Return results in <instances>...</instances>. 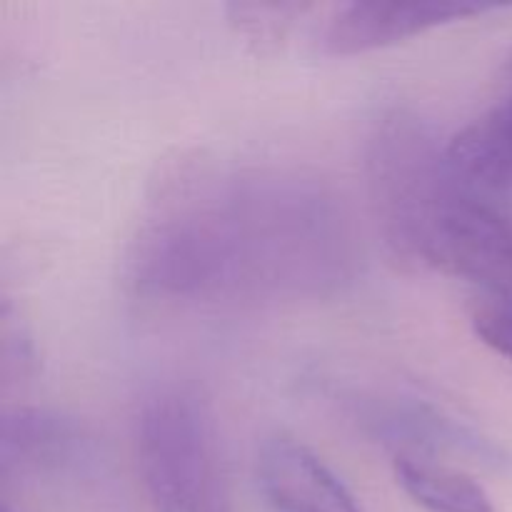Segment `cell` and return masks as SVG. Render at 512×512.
Returning a JSON list of instances; mask_svg holds the SVG:
<instances>
[{
  "label": "cell",
  "instance_id": "8992f818",
  "mask_svg": "<svg viewBox=\"0 0 512 512\" xmlns=\"http://www.w3.org/2000/svg\"><path fill=\"white\" fill-rule=\"evenodd\" d=\"M498 5L483 3H348L340 5L323 30V53L328 55H358L370 50L388 48L403 40L423 35L440 25L475 18Z\"/></svg>",
  "mask_w": 512,
  "mask_h": 512
},
{
  "label": "cell",
  "instance_id": "3957f363",
  "mask_svg": "<svg viewBox=\"0 0 512 512\" xmlns=\"http://www.w3.org/2000/svg\"><path fill=\"white\" fill-rule=\"evenodd\" d=\"M133 438L155 512H233L213 415L193 390L148 395Z\"/></svg>",
  "mask_w": 512,
  "mask_h": 512
},
{
  "label": "cell",
  "instance_id": "8fae6325",
  "mask_svg": "<svg viewBox=\"0 0 512 512\" xmlns=\"http://www.w3.org/2000/svg\"><path fill=\"white\" fill-rule=\"evenodd\" d=\"M310 10L305 3H228L230 28L243 35L258 53H273L288 40L290 30Z\"/></svg>",
  "mask_w": 512,
  "mask_h": 512
},
{
  "label": "cell",
  "instance_id": "30bf717a",
  "mask_svg": "<svg viewBox=\"0 0 512 512\" xmlns=\"http://www.w3.org/2000/svg\"><path fill=\"white\" fill-rule=\"evenodd\" d=\"M393 473L403 493L428 512H495L478 480L440 460L393 458Z\"/></svg>",
  "mask_w": 512,
  "mask_h": 512
},
{
  "label": "cell",
  "instance_id": "6da1fadb",
  "mask_svg": "<svg viewBox=\"0 0 512 512\" xmlns=\"http://www.w3.org/2000/svg\"><path fill=\"white\" fill-rule=\"evenodd\" d=\"M360 245L320 175L178 153L158 168L125 253L130 288L165 303H298L355 280Z\"/></svg>",
  "mask_w": 512,
  "mask_h": 512
},
{
  "label": "cell",
  "instance_id": "5b68a950",
  "mask_svg": "<svg viewBox=\"0 0 512 512\" xmlns=\"http://www.w3.org/2000/svg\"><path fill=\"white\" fill-rule=\"evenodd\" d=\"M355 420L393 458L438 460L440 455H455L478 463H503L498 445L425 400L403 395L365 398L355 403Z\"/></svg>",
  "mask_w": 512,
  "mask_h": 512
},
{
  "label": "cell",
  "instance_id": "4fadbf2b",
  "mask_svg": "<svg viewBox=\"0 0 512 512\" xmlns=\"http://www.w3.org/2000/svg\"><path fill=\"white\" fill-rule=\"evenodd\" d=\"M510 80H512V60H510Z\"/></svg>",
  "mask_w": 512,
  "mask_h": 512
},
{
  "label": "cell",
  "instance_id": "52a82bcc",
  "mask_svg": "<svg viewBox=\"0 0 512 512\" xmlns=\"http://www.w3.org/2000/svg\"><path fill=\"white\" fill-rule=\"evenodd\" d=\"M255 465L260 490L275 512H363L343 480L293 435H268Z\"/></svg>",
  "mask_w": 512,
  "mask_h": 512
},
{
  "label": "cell",
  "instance_id": "9c48e42d",
  "mask_svg": "<svg viewBox=\"0 0 512 512\" xmlns=\"http://www.w3.org/2000/svg\"><path fill=\"white\" fill-rule=\"evenodd\" d=\"M445 163L453 183L480 198L512 190V90L445 143Z\"/></svg>",
  "mask_w": 512,
  "mask_h": 512
},
{
  "label": "cell",
  "instance_id": "ba28073f",
  "mask_svg": "<svg viewBox=\"0 0 512 512\" xmlns=\"http://www.w3.org/2000/svg\"><path fill=\"white\" fill-rule=\"evenodd\" d=\"M90 458V438L75 418L48 408H15L0 435L3 473L50 475L75 470Z\"/></svg>",
  "mask_w": 512,
  "mask_h": 512
},
{
  "label": "cell",
  "instance_id": "7c38bea8",
  "mask_svg": "<svg viewBox=\"0 0 512 512\" xmlns=\"http://www.w3.org/2000/svg\"><path fill=\"white\" fill-rule=\"evenodd\" d=\"M470 325L480 343L512 363V290L475 295L470 303Z\"/></svg>",
  "mask_w": 512,
  "mask_h": 512
},
{
  "label": "cell",
  "instance_id": "277c9868",
  "mask_svg": "<svg viewBox=\"0 0 512 512\" xmlns=\"http://www.w3.org/2000/svg\"><path fill=\"white\" fill-rule=\"evenodd\" d=\"M428 270L475 285L478 293L512 290V220L495 200L455 185L430 250Z\"/></svg>",
  "mask_w": 512,
  "mask_h": 512
},
{
  "label": "cell",
  "instance_id": "7a4b0ae2",
  "mask_svg": "<svg viewBox=\"0 0 512 512\" xmlns=\"http://www.w3.org/2000/svg\"><path fill=\"white\" fill-rule=\"evenodd\" d=\"M370 213L388 258L408 273L428 270L430 250L455 183L433 125L408 105H390L365 138Z\"/></svg>",
  "mask_w": 512,
  "mask_h": 512
}]
</instances>
